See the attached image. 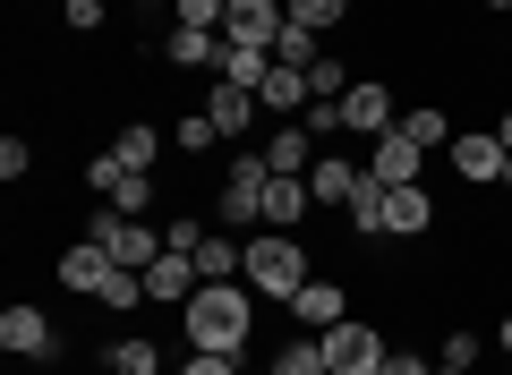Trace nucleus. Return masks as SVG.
<instances>
[{"mask_svg": "<svg viewBox=\"0 0 512 375\" xmlns=\"http://www.w3.org/2000/svg\"><path fill=\"white\" fill-rule=\"evenodd\" d=\"M308 86H316V103H342V94H350V77H342V60H316V69H308Z\"/></svg>", "mask_w": 512, "mask_h": 375, "instance_id": "nucleus-30", "label": "nucleus"}, {"mask_svg": "<svg viewBox=\"0 0 512 375\" xmlns=\"http://www.w3.org/2000/svg\"><path fill=\"white\" fill-rule=\"evenodd\" d=\"M60 9H69L77 35H103V0H60Z\"/></svg>", "mask_w": 512, "mask_h": 375, "instance_id": "nucleus-35", "label": "nucleus"}, {"mask_svg": "<svg viewBox=\"0 0 512 375\" xmlns=\"http://www.w3.org/2000/svg\"><path fill=\"white\" fill-rule=\"evenodd\" d=\"M222 18H231V0H171V26H205V35H222Z\"/></svg>", "mask_w": 512, "mask_h": 375, "instance_id": "nucleus-29", "label": "nucleus"}, {"mask_svg": "<svg viewBox=\"0 0 512 375\" xmlns=\"http://www.w3.org/2000/svg\"><path fill=\"white\" fill-rule=\"evenodd\" d=\"M239 282H248L256 299H282V307H291L316 273H308V256H299L291 231H265V239H248V273H239Z\"/></svg>", "mask_w": 512, "mask_h": 375, "instance_id": "nucleus-2", "label": "nucleus"}, {"mask_svg": "<svg viewBox=\"0 0 512 375\" xmlns=\"http://www.w3.org/2000/svg\"><path fill=\"white\" fill-rule=\"evenodd\" d=\"M180 324H188V341H197V350H222V358H239V350H248V324H256V307H248V282H205L197 299L180 307Z\"/></svg>", "mask_w": 512, "mask_h": 375, "instance_id": "nucleus-1", "label": "nucleus"}, {"mask_svg": "<svg viewBox=\"0 0 512 375\" xmlns=\"http://www.w3.org/2000/svg\"><path fill=\"white\" fill-rule=\"evenodd\" d=\"M103 265H111V256L94 248V239H77V248L60 256V282H69V290H94V282H103Z\"/></svg>", "mask_w": 512, "mask_h": 375, "instance_id": "nucleus-24", "label": "nucleus"}, {"mask_svg": "<svg viewBox=\"0 0 512 375\" xmlns=\"http://www.w3.org/2000/svg\"><path fill=\"white\" fill-rule=\"evenodd\" d=\"M265 162H274V179H308L316 171V128L308 120H282L274 137H265Z\"/></svg>", "mask_w": 512, "mask_h": 375, "instance_id": "nucleus-9", "label": "nucleus"}, {"mask_svg": "<svg viewBox=\"0 0 512 375\" xmlns=\"http://www.w3.org/2000/svg\"><path fill=\"white\" fill-rule=\"evenodd\" d=\"M495 341H504V350H512V316H504V324H495Z\"/></svg>", "mask_w": 512, "mask_h": 375, "instance_id": "nucleus-41", "label": "nucleus"}, {"mask_svg": "<svg viewBox=\"0 0 512 375\" xmlns=\"http://www.w3.org/2000/svg\"><path fill=\"white\" fill-rule=\"evenodd\" d=\"M376 375H427V358H410V350H393V358H384Z\"/></svg>", "mask_w": 512, "mask_h": 375, "instance_id": "nucleus-39", "label": "nucleus"}, {"mask_svg": "<svg viewBox=\"0 0 512 375\" xmlns=\"http://www.w3.org/2000/svg\"><path fill=\"white\" fill-rule=\"evenodd\" d=\"M265 69H274V52H256V43H231V52H222V77H231V86H265Z\"/></svg>", "mask_w": 512, "mask_h": 375, "instance_id": "nucleus-23", "label": "nucleus"}, {"mask_svg": "<svg viewBox=\"0 0 512 375\" xmlns=\"http://www.w3.org/2000/svg\"><path fill=\"white\" fill-rule=\"evenodd\" d=\"M325 375H333V367H325Z\"/></svg>", "mask_w": 512, "mask_h": 375, "instance_id": "nucleus-45", "label": "nucleus"}, {"mask_svg": "<svg viewBox=\"0 0 512 375\" xmlns=\"http://www.w3.org/2000/svg\"><path fill=\"white\" fill-rule=\"evenodd\" d=\"M265 188H274V162H265V154H239L231 179H222V231L265 222Z\"/></svg>", "mask_w": 512, "mask_h": 375, "instance_id": "nucleus-3", "label": "nucleus"}, {"mask_svg": "<svg viewBox=\"0 0 512 375\" xmlns=\"http://www.w3.org/2000/svg\"><path fill=\"white\" fill-rule=\"evenodd\" d=\"M103 367H111V375H163V350L128 333V341H111V350H103Z\"/></svg>", "mask_w": 512, "mask_h": 375, "instance_id": "nucleus-21", "label": "nucleus"}, {"mask_svg": "<svg viewBox=\"0 0 512 375\" xmlns=\"http://www.w3.org/2000/svg\"><path fill=\"white\" fill-rule=\"evenodd\" d=\"M180 375H239V358H222V350H197Z\"/></svg>", "mask_w": 512, "mask_h": 375, "instance_id": "nucleus-38", "label": "nucleus"}, {"mask_svg": "<svg viewBox=\"0 0 512 375\" xmlns=\"http://www.w3.org/2000/svg\"><path fill=\"white\" fill-rule=\"evenodd\" d=\"M308 179H274V188H265V231H299V222H308Z\"/></svg>", "mask_w": 512, "mask_h": 375, "instance_id": "nucleus-18", "label": "nucleus"}, {"mask_svg": "<svg viewBox=\"0 0 512 375\" xmlns=\"http://www.w3.org/2000/svg\"><path fill=\"white\" fill-rule=\"evenodd\" d=\"M197 273H205V282H239V273H248L239 231H205V239H197Z\"/></svg>", "mask_w": 512, "mask_h": 375, "instance_id": "nucleus-15", "label": "nucleus"}, {"mask_svg": "<svg viewBox=\"0 0 512 375\" xmlns=\"http://www.w3.org/2000/svg\"><path fill=\"white\" fill-rule=\"evenodd\" d=\"M256 103H265V111H291V120H299V111L316 103V86H308V69L274 60V69H265V86H256Z\"/></svg>", "mask_w": 512, "mask_h": 375, "instance_id": "nucleus-12", "label": "nucleus"}, {"mask_svg": "<svg viewBox=\"0 0 512 375\" xmlns=\"http://www.w3.org/2000/svg\"><path fill=\"white\" fill-rule=\"evenodd\" d=\"M282 18L308 26V35H325V26H342V18H350V0H282Z\"/></svg>", "mask_w": 512, "mask_h": 375, "instance_id": "nucleus-25", "label": "nucleus"}, {"mask_svg": "<svg viewBox=\"0 0 512 375\" xmlns=\"http://www.w3.org/2000/svg\"><path fill=\"white\" fill-rule=\"evenodd\" d=\"M453 171L470 179V188L504 179V137H495V128H470V137H453Z\"/></svg>", "mask_w": 512, "mask_h": 375, "instance_id": "nucleus-10", "label": "nucleus"}, {"mask_svg": "<svg viewBox=\"0 0 512 375\" xmlns=\"http://www.w3.org/2000/svg\"><path fill=\"white\" fill-rule=\"evenodd\" d=\"M197 239H205V222H188V214H180V222H171V231H163V248H180V256H197Z\"/></svg>", "mask_w": 512, "mask_h": 375, "instance_id": "nucleus-37", "label": "nucleus"}, {"mask_svg": "<svg viewBox=\"0 0 512 375\" xmlns=\"http://www.w3.org/2000/svg\"><path fill=\"white\" fill-rule=\"evenodd\" d=\"M26 171H35V154H26V137H9L0 145V179H26Z\"/></svg>", "mask_w": 512, "mask_h": 375, "instance_id": "nucleus-36", "label": "nucleus"}, {"mask_svg": "<svg viewBox=\"0 0 512 375\" xmlns=\"http://www.w3.org/2000/svg\"><path fill=\"white\" fill-rule=\"evenodd\" d=\"M163 52H171V69H222V52H231V43L205 35V26H171Z\"/></svg>", "mask_w": 512, "mask_h": 375, "instance_id": "nucleus-13", "label": "nucleus"}, {"mask_svg": "<svg viewBox=\"0 0 512 375\" xmlns=\"http://www.w3.org/2000/svg\"><path fill=\"white\" fill-rule=\"evenodd\" d=\"M436 375H470V367H436Z\"/></svg>", "mask_w": 512, "mask_h": 375, "instance_id": "nucleus-43", "label": "nucleus"}, {"mask_svg": "<svg viewBox=\"0 0 512 375\" xmlns=\"http://www.w3.org/2000/svg\"><path fill=\"white\" fill-rule=\"evenodd\" d=\"M367 179H384V188H419V179H427V145H410L402 128L367 137Z\"/></svg>", "mask_w": 512, "mask_h": 375, "instance_id": "nucleus-5", "label": "nucleus"}, {"mask_svg": "<svg viewBox=\"0 0 512 375\" xmlns=\"http://www.w3.org/2000/svg\"><path fill=\"white\" fill-rule=\"evenodd\" d=\"M171 137H180V145H188V154H205V145H214V137H222V128H214V111H188V120H180V128H171Z\"/></svg>", "mask_w": 512, "mask_h": 375, "instance_id": "nucleus-32", "label": "nucleus"}, {"mask_svg": "<svg viewBox=\"0 0 512 375\" xmlns=\"http://www.w3.org/2000/svg\"><path fill=\"white\" fill-rule=\"evenodd\" d=\"M274 60H291V69H316L325 52H316V35H308V26H291V18H282V35H274Z\"/></svg>", "mask_w": 512, "mask_h": 375, "instance_id": "nucleus-28", "label": "nucleus"}, {"mask_svg": "<svg viewBox=\"0 0 512 375\" xmlns=\"http://www.w3.org/2000/svg\"><path fill=\"white\" fill-rule=\"evenodd\" d=\"M197 290H205L197 256L163 248V256H154V265H146V299H154V307H188V299H197Z\"/></svg>", "mask_w": 512, "mask_h": 375, "instance_id": "nucleus-6", "label": "nucleus"}, {"mask_svg": "<svg viewBox=\"0 0 512 375\" xmlns=\"http://www.w3.org/2000/svg\"><path fill=\"white\" fill-rule=\"evenodd\" d=\"M291 316L308 324V333H333V324L350 316V299H342V282H308V290L291 299Z\"/></svg>", "mask_w": 512, "mask_h": 375, "instance_id": "nucleus-16", "label": "nucleus"}, {"mask_svg": "<svg viewBox=\"0 0 512 375\" xmlns=\"http://www.w3.org/2000/svg\"><path fill=\"white\" fill-rule=\"evenodd\" d=\"M393 128H402L410 145H427V154H436V145H453V120H444L436 103H419V111H402V120H393Z\"/></svg>", "mask_w": 512, "mask_h": 375, "instance_id": "nucleus-22", "label": "nucleus"}, {"mask_svg": "<svg viewBox=\"0 0 512 375\" xmlns=\"http://www.w3.org/2000/svg\"><path fill=\"white\" fill-rule=\"evenodd\" d=\"M436 367H478V333H444V358Z\"/></svg>", "mask_w": 512, "mask_h": 375, "instance_id": "nucleus-34", "label": "nucleus"}, {"mask_svg": "<svg viewBox=\"0 0 512 375\" xmlns=\"http://www.w3.org/2000/svg\"><path fill=\"white\" fill-rule=\"evenodd\" d=\"M265 375H325V333H308V341H291V350L274 358Z\"/></svg>", "mask_w": 512, "mask_h": 375, "instance_id": "nucleus-26", "label": "nucleus"}, {"mask_svg": "<svg viewBox=\"0 0 512 375\" xmlns=\"http://www.w3.org/2000/svg\"><path fill=\"white\" fill-rule=\"evenodd\" d=\"M504 188H512V154H504Z\"/></svg>", "mask_w": 512, "mask_h": 375, "instance_id": "nucleus-42", "label": "nucleus"}, {"mask_svg": "<svg viewBox=\"0 0 512 375\" xmlns=\"http://www.w3.org/2000/svg\"><path fill=\"white\" fill-rule=\"evenodd\" d=\"M487 9H512V0H487Z\"/></svg>", "mask_w": 512, "mask_h": 375, "instance_id": "nucleus-44", "label": "nucleus"}, {"mask_svg": "<svg viewBox=\"0 0 512 375\" xmlns=\"http://www.w3.org/2000/svg\"><path fill=\"white\" fill-rule=\"evenodd\" d=\"M359 162H342V154H316V171H308V197L316 205H350V197H359Z\"/></svg>", "mask_w": 512, "mask_h": 375, "instance_id": "nucleus-14", "label": "nucleus"}, {"mask_svg": "<svg viewBox=\"0 0 512 375\" xmlns=\"http://www.w3.org/2000/svg\"><path fill=\"white\" fill-rule=\"evenodd\" d=\"M205 111H214V128H222V137H239V128L256 120V86H231V77H222V86H214V103H205Z\"/></svg>", "mask_w": 512, "mask_h": 375, "instance_id": "nucleus-19", "label": "nucleus"}, {"mask_svg": "<svg viewBox=\"0 0 512 375\" xmlns=\"http://www.w3.org/2000/svg\"><path fill=\"white\" fill-rule=\"evenodd\" d=\"M120 154L137 162V171H154V128H146V120H128V128H120Z\"/></svg>", "mask_w": 512, "mask_h": 375, "instance_id": "nucleus-33", "label": "nucleus"}, {"mask_svg": "<svg viewBox=\"0 0 512 375\" xmlns=\"http://www.w3.org/2000/svg\"><path fill=\"white\" fill-rule=\"evenodd\" d=\"M384 358H393V350H384L376 324H350V316H342V324L325 333V367H333V375H376Z\"/></svg>", "mask_w": 512, "mask_h": 375, "instance_id": "nucleus-4", "label": "nucleus"}, {"mask_svg": "<svg viewBox=\"0 0 512 375\" xmlns=\"http://www.w3.org/2000/svg\"><path fill=\"white\" fill-rule=\"evenodd\" d=\"M222 35H231V43H256V52H274V35H282V0H231Z\"/></svg>", "mask_w": 512, "mask_h": 375, "instance_id": "nucleus-11", "label": "nucleus"}, {"mask_svg": "<svg viewBox=\"0 0 512 375\" xmlns=\"http://www.w3.org/2000/svg\"><path fill=\"white\" fill-rule=\"evenodd\" d=\"M146 205H154V171H137V179H128V188H120V197H111V214H128V222H137V214H146Z\"/></svg>", "mask_w": 512, "mask_h": 375, "instance_id": "nucleus-31", "label": "nucleus"}, {"mask_svg": "<svg viewBox=\"0 0 512 375\" xmlns=\"http://www.w3.org/2000/svg\"><path fill=\"white\" fill-rule=\"evenodd\" d=\"M393 120H402V111H393V94H384L376 77H359V86L342 94V128H350V137H384Z\"/></svg>", "mask_w": 512, "mask_h": 375, "instance_id": "nucleus-8", "label": "nucleus"}, {"mask_svg": "<svg viewBox=\"0 0 512 375\" xmlns=\"http://www.w3.org/2000/svg\"><path fill=\"white\" fill-rule=\"evenodd\" d=\"M0 350L9 358H60V333H52L43 307H9V316H0Z\"/></svg>", "mask_w": 512, "mask_h": 375, "instance_id": "nucleus-7", "label": "nucleus"}, {"mask_svg": "<svg viewBox=\"0 0 512 375\" xmlns=\"http://www.w3.org/2000/svg\"><path fill=\"white\" fill-rule=\"evenodd\" d=\"M495 137H504V154H512V111H504V120H495Z\"/></svg>", "mask_w": 512, "mask_h": 375, "instance_id": "nucleus-40", "label": "nucleus"}, {"mask_svg": "<svg viewBox=\"0 0 512 375\" xmlns=\"http://www.w3.org/2000/svg\"><path fill=\"white\" fill-rule=\"evenodd\" d=\"M427 222H436L427 188H384V231H393V239H419Z\"/></svg>", "mask_w": 512, "mask_h": 375, "instance_id": "nucleus-17", "label": "nucleus"}, {"mask_svg": "<svg viewBox=\"0 0 512 375\" xmlns=\"http://www.w3.org/2000/svg\"><path fill=\"white\" fill-rule=\"evenodd\" d=\"M342 214H350V231H384V179H359V197Z\"/></svg>", "mask_w": 512, "mask_h": 375, "instance_id": "nucleus-27", "label": "nucleus"}, {"mask_svg": "<svg viewBox=\"0 0 512 375\" xmlns=\"http://www.w3.org/2000/svg\"><path fill=\"white\" fill-rule=\"evenodd\" d=\"M128 179H137V162H128V154H120V145H111V154H94V162H86V188H94V197H103V205H111V197H120Z\"/></svg>", "mask_w": 512, "mask_h": 375, "instance_id": "nucleus-20", "label": "nucleus"}]
</instances>
